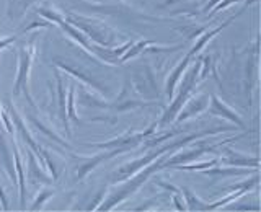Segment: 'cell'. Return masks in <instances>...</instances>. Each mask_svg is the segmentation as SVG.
Listing matches in <instances>:
<instances>
[{"label":"cell","instance_id":"1","mask_svg":"<svg viewBox=\"0 0 261 212\" xmlns=\"http://www.w3.org/2000/svg\"><path fill=\"white\" fill-rule=\"evenodd\" d=\"M62 13L65 16V20L70 24H73L75 28H79L93 44L103 47H111L116 44V31L105 21L92 18V16L75 15L72 12H62Z\"/></svg>","mask_w":261,"mask_h":212},{"label":"cell","instance_id":"2","mask_svg":"<svg viewBox=\"0 0 261 212\" xmlns=\"http://www.w3.org/2000/svg\"><path fill=\"white\" fill-rule=\"evenodd\" d=\"M199 67H201V59L196 62V64H193L191 67L188 65V69L185 70V73L181 75L183 80L179 78V82H181V84H179L176 96L173 95L175 98H171V100H170L171 103L168 104V108L163 111L160 121H157L159 127H163V126L170 124V122H173L175 118H176V114L179 113V110H181L183 104L186 103V100L194 93L196 87H198V84H199V78H198V75H199Z\"/></svg>","mask_w":261,"mask_h":212},{"label":"cell","instance_id":"3","mask_svg":"<svg viewBox=\"0 0 261 212\" xmlns=\"http://www.w3.org/2000/svg\"><path fill=\"white\" fill-rule=\"evenodd\" d=\"M35 54L36 49L33 41L18 49V69H16V78L13 84V96H18L20 93H23V96L27 98L31 108L38 110L35 98H33L30 90V73H31V65H33V59H35Z\"/></svg>","mask_w":261,"mask_h":212},{"label":"cell","instance_id":"4","mask_svg":"<svg viewBox=\"0 0 261 212\" xmlns=\"http://www.w3.org/2000/svg\"><path fill=\"white\" fill-rule=\"evenodd\" d=\"M54 67H57L61 72H65L67 75H72L73 78H79L82 82V85L88 87L96 92V95L100 96H108L111 90L103 85L100 80H98L95 75H92L88 70L77 67V64H73L70 61H62V59H54Z\"/></svg>","mask_w":261,"mask_h":212},{"label":"cell","instance_id":"5","mask_svg":"<svg viewBox=\"0 0 261 212\" xmlns=\"http://www.w3.org/2000/svg\"><path fill=\"white\" fill-rule=\"evenodd\" d=\"M155 129H159L157 121L152 122V124L147 127L145 130H129L118 137L111 139V141L106 142H96V144H87L88 147H93V149H103V150H110V149H118V147H129V149H136L139 144H142L144 139H147L150 134L155 132Z\"/></svg>","mask_w":261,"mask_h":212},{"label":"cell","instance_id":"6","mask_svg":"<svg viewBox=\"0 0 261 212\" xmlns=\"http://www.w3.org/2000/svg\"><path fill=\"white\" fill-rule=\"evenodd\" d=\"M127 150H133L129 147H118V149H110V150H105L101 153H96L93 157L85 158L82 165H79L73 171V181H84V179L92 173V171L100 165V163L106 162V160H111L113 157H118L119 153H124Z\"/></svg>","mask_w":261,"mask_h":212},{"label":"cell","instance_id":"7","mask_svg":"<svg viewBox=\"0 0 261 212\" xmlns=\"http://www.w3.org/2000/svg\"><path fill=\"white\" fill-rule=\"evenodd\" d=\"M206 111L209 114H212V116H220V118L227 119L228 122H232V124H235L237 127L247 129V122H245V119L242 118V114L239 111H235L233 108H230V106L220 100L217 95H211L209 106Z\"/></svg>","mask_w":261,"mask_h":212},{"label":"cell","instance_id":"8","mask_svg":"<svg viewBox=\"0 0 261 212\" xmlns=\"http://www.w3.org/2000/svg\"><path fill=\"white\" fill-rule=\"evenodd\" d=\"M209 98L211 95L207 93H193L190 98L186 100V103L183 104V108L179 110V113L176 114L175 121L176 122H185L188 119H191L194 116H199L201 113H204L209 106Z\"/></svg>","mask_w":261,"mask_h":212},{"label":"cell","instance_id":"9","mask_svg":"<svg viewBox=\"0 0 261 212\" xmlns=\"http://www.w3.org/2000/svg\"><path fill=\"white\" fill-rule=\"evenodd\" d=\"M220 165H230V167H245V168H258L259 167V157L255 155L251 157L248 153H243L239 150H233L230 147H225L222 150V157L219 158Z\"/></svg>","mask_w":261,"mask_h":212},{"label":"cell","instance_id":"10","mask_svg":"<svg viewBox=\"0 0 261 212\" xmlns=\"http://www.w3.org/2000/svg\"><path fill=\"white\" fill-rule=\"evenodd\" d=\"M202 175L216 178V179H227V178H235V176H248L251 173H258V168H245V167H230V165H222V167H211L206 170H201Z\"/></svg>","mask_w":261,"mask_h":212},{"label":"cell","instance_id":"11","mask_svg":"<svg viewBox=\"0 0 261 212\" xmlns=\"http://www.w3.org/2000/svg\"><path fill=\"white\" fill-rule=\"evenodd\" d=\"M27 158H28V179L33 183V184H43V186H47V184H53V181L56 179L53 176H49L46 173V168L41 165L38 157L35 153H33L30 149H27Z\"/></svg>","mask_w":261,"mask_h":212},{"label":"cell","instance_id":"12","mask_svg":"<svg viewBox=\"0 0 261 212\" xmlns=\"http://www.w3.org/2000/svg\"><path fill=\"white\" fill-rule=\"evenodd\" d=\"M54 75H56V103H57V116H59L61 122L64 124V129L67 136L72 134L70 126H69V119H67V113H65V96H67V92H65V85H64V78L61 75V70L54 67Z\"/></svg>","mask_w":261,"mask_h":212},{"label":"cell","instance_id":"13","mask_svg":"<svg viewBox=\"0 0 261 212\" xmlns=\"http://www.w3.org/2000/svg\"><path fill=\"white\" fill-rule=\"evenodd\" d=\"M13 168L15 175L18 179V190H20V206L21 209L27 207V176H24V165L20 153V147L16 142H13Z\"/></svg>","mask_w":261,"mask_h":212},{"label":"cell","instance_id":"14","mask_svg":"<svg viewBox=\"0 0 261 212\" xmlns=\"http://www.w3.org/2000/svg\"><path fill=\"white\" fill-rule=\"evenodd\" d=\"M191 59H193V56H190L186 52V56L183 57L181 61L178 62L176 67H173V70L170 72V75L167 78V84H165V96L168 98V100H171L175 95V88L176 85L179 84V78H181V75L185 73V70L188 69V65L191 64Z\"/></svg>","mask_w":261,"mask_h":212},{"label":"cell","instance_id":"15","mask_svg":"<svg viewBox=\"0 0 261 212\" xmlns=\"http://www.w3.org/2000/svg\"><path fill=\"white\" fill-rule=\"evenodd\" d=\"M27 119L31 122V126L33 127H35L36 130H38V132L39 134H43L44 137H47L49 139V141H54V142H57V144H59V145H62V147H65V149H67V150H75V149H73V147L69 144V142H65L64 141V139L59 136V134H56L54 132V130H53V127H49V126H46L44 124V122H41L39 119H36L35 116H33V114H28L27 113Z\"/></svg>","mask_w":261,"mask_h":212},{"label":"cell","instance_id":"16","mask_svg":"<svg viewBox=\"0 0 261 212\" xmlns=\"http://www.w3.org/2000/svg\"><path fill=\"white\" fill-rule=\"evenodd\" d=\"M0 165L5 168L8 178L13 179V183H15L16 175H15V168H13V157H12V152H10V147H8V142L5 141V136L2 132V129H0Z\"/></svg>","mask_w":261,"mask_h":212},{"label":"cell","instance_id":"17","mask_svg":"<svg viewBox=\"0 0 261 212\" xmlns=\"http://www.w3.org/2000/svg\"><path fill=\"white\" fill-rule=\"evenodd\" d=\"M35 0H7V18L8 20H18L27 13Z\"/></svg>","mask_w":261,"mask_h":212},{"label":"cell","instance_id":"18","mask_svg":"<svg viewBox=\"0 0 261 212\" xmlns=\"http://www.w3.org/2000/svg\"><path fill=\"white\" fill-rule=\"evenodd\" d=\"M181 194L186 204V210H207V204L206 201H202L199 196H196L191 190L188 188H181Z\"/></svg>","mask_w":261,"mask_h":212},{"label":"cell","instance_id":"19","mask_svg":"<svg viewBox=\"0 0 261 212\" xmlns=\"http://www.w3.org/2000/svg\"><path fill=\"white\" fill-rule=\"evenodd\" d=\"M75 95H77V88L73 84L69 85V92H67V96H65V113H67V119L69 121H73V122H80L79 119V114H77V110H75Z\"/></svg>","mask_w":261,"mask_h":212},{"label":"cell","instance_id":"20","mask_svg":"<svg viewBox=\"0 0 261 212\" xmlns=\"http://www.w3.org/2000/svg\"><path fill=\"white\" fill-rule=\"evenodd\" d=\"M214 165H219V158H211L207 162H199V163H185V165H176L171 170H178V171H201V170H206L211 168Z\"/></svg>","mask_w":261,"mask_h":212},{"label":"cell","instance_id":"21","mask_svg":"<svg viewBox=\"0 0 261 212\" xmlns=\"http://www.w3.org/2000/svg\"><path fill=\"white\" fill-rule=\"evenodd\" d=\"M54 194H56V191L53 190V188H47V186H44L43 190H41V191L36 194L35 201L31 202L30 210H41V209H43L44 204H46L49 199H51Z\"/></svg>","mask_w":261,"mask_h":212},{"label":"cell","instance_id":"22","mask_svg":"<svg viewBox=\"0 0 261 212\" xmlns=\"http://www.w3.org/2000/svg\"><path fill=\"white\" fill-rule=\"evenodd\" d=\"M209 26L206 24H194V23H190V24H183V26H178L176 30L185 35L188 39H196L198 36H201L204 31H206Z\"/></svg>","mask_w":261,"mask_h":212},{"label":"cell","instance_id":"23","mask_svg":"<svg viewBox=\"0 0 261 212\" xmlns=\"http://www.w3.org/2000/svg\"><path fill=\"white\" fill-rule=\"evenodd\" d=\"M49 26H56L54 23H51V21H47V20H41V21H31L30 24H27L21 31L23 33H27V31H31V30H38V28H49Z\"/></svg>","mask_w":261,"mask_h":212},{"label":"cell","instance_id":"24","mask_svg":"<svg viewBox=\"0 0 261 212\" xmlns=\"http://www.w3.org/2000/svg\"><path fill=\"white\" fill-rule=\"evenodd\" d=\"M170 199H171V202H173L176 210H186V204H185L181 193H170Z\"/></svg>","mask_w":261,"mask_h":212},{"label":"cell","instance_id":"25","mask_svg":"<svg viewBox=\"0 0 261 212\" xmlns=\"http://www.w3.org/2000/svg\"><path fill=\"white\" fill-rule=\"evenodd\" d=\"M105 193H106V186H103L101 190H100V193L96 194V198L88 204V207H87V210H96V207L100 206L101 204V198L105 196Z\"/></svg>","mask_w":261,"mask_h":212},{"label":"cell","instance_id":"26","mask_svg":"<svg viewBox=\"0 0 261 212\" xmlns=\"http://www.w3.org/2000/svg\"><path fill=\"white\" fill-rule=\"evenodd\" d=\"M15 41H16V36H8V38H5V39H0V49L8 47L12 43H15Z\"/></svg>","mask_w":261,"mask_h":212},{"label":"cell","instance_id":"27","mask_svg":"<svg viewBox=\"0 0 261 212\" xmlns=\"http://www.w3.org/2000/svg\"><path fill=\"white\" fill-rule=\"evenodd\" d=\"M0 202H2L4 210H8V199H7V194L4 193V188L0 184Z\"/></svg>","mask_w":261,"mask_h":212},{"label":"cell","instance_id":"28","mask_svg":"<svg viewBox=\"0 0 261 212\" xmlns=\"http://www.w3.org/2000/svg\"><path fill=\"white\" fill-rule=\"evenodd\" d=\"M219 2H220V0H209V2L201 8V12H202V13H209L211 8H214V5H217Z\"/></svg>","mask_w":261,"mask_h":212},{"label":"cell","instance_id":"29","mask_svg":"<svg viewBox=\"0 0 261 212\" xmlns=\"http://www.w3.org/2000/svg\"><path fill=\"white\" fill-rule=\"evenodd\" d=\"M253 2H256V0H245V5H243V10H245V8H247V7H250Z\"/></svg>","mask_w":261,"mask_h":212}]
</instances>
